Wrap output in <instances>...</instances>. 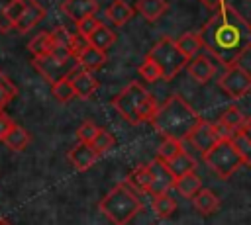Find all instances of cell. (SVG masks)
<instances>
[{
    "mask_svg": "<svg viewBox=\"0 0 251 225\" xmlns=\"http://www.w3.org/2000/svg\"><path fill=\"white\" fill-rule=\"evenodd\" d=\"M192 203L196 207V211H200L202 215H212L218 207H220V198L210 190V188H202L194 198Z\"/></svg>",
    "mask_w": 251,
    "mask_h": 225,
    "instance_id": "obj_18",
    "label": "cell"
},
{
    "mask_svg": "<svg viewBox=\"0 0 251 225\" xmlns=\"http://www.w3.org/2000/svg\"><path fill=\"white\" fill-rule=\"evenodd\" d=\"M112 106L131 125L151 121L159 108L155 98L147 92V88L141 82H129L124 90H120L114 96Z\"/></svg>",
    "mask_w": 251,
    "mask_h": 225,
    "instance_id": "obj_3",
    "label": "cell"
},
{
    "mask_svg": "<svg viewBox=\"0 0 251 225\" xmlns=\"http://www.w3.org/2000/svg\"><path fill=\"white\" fill-rule=\"evenodd\" d=\"M14 125H16L14 119H12L8 113H4V110H2V112H0V141H4V139L8 137V133L12 131Z\"/></svg>",
    "mask_w": 251,
    "mask_h": 225,
    "instance_id": "obj_41",
    "label": "cell"
},
{
    "mask_svg": "<svg viewBox=\"0 0 251 225\" xmlns=\"http://www.w3.org/2000/svg\"><path fill=\"white\" fill-rule=\"evenodd\" d=\"M100 23H102V22H98L96 16H90V18H84L82 22H78V23H76V29H78L80 35L90 37V35L96 31V27H98Z\"/></svg>",
    "mask_w": 251,
    "mask_h": 225,
    "instance_id": "obj_37",
    "label": "cell"
},
{
    "mask_svg": "<svg viewBox=\"0 0 251 225\" xmlns=\"http://www.w3.org/2000/svg\"><path fill=\"white\" fill-rule=\"evenodd\" d=\"M88 41H90V45L92 47H96V49H100V51H108L112 45H114V41H116V33L108 27V25H104V23H100L98 27H96V31L88 37Z\"/></svg>",
    "mask_w": 251,
    "mask_h": 225,
    "instance_id": "obj_22",
    "label": "cell"
},
{
    "mask_svg": "<svg viewBox=\"0 0 251 225\" xmlns=\"http://www.w3.org/2000/svg\"><path fill=\"white\" fill-rule=\"evenodd\" d=\"M176 47H178V51H180L186 59L192 61V59L198 55L200 47H202V39H200L198 33H182V35L176 39Z\"/></svg>",
    "mask_w": 251,
    "mask_h": 225,
    "instance_id": "obj_23",
    "label": "cell"
},
{
    "mask_svg": "<svg viewBox=\"0 0 251 225\" xmlns=\"http://www.w3.org/2000/svg\"><path fill=\"white\" fill-rule=\"evenodd\" d=\"M202 160L206 166L220 178H229L239 166H243V160L239 153L235 151L231 139H220L208 153L202 155Z\"/></svg>",
    "mask_w": 251,
    "mask_h": 225,
    "instance_id": "obj_6",
    "label": "cell"
},
{
    "mask_svg": "<svg viewBox=\"0 0 251 225\" xmlns=\"http://www.w3.org/2000/svg\"><path fill=\"white\" fill-rule=\"evenodd\" d=\"M175 188H176V192H178L182 198L192 200V198L202 190V180H200V176H198L196 172H190V174H186V176L176 178Z\"/></svg>",
    "mask_w": 251,
    "mask_h": 225,
    "instance_id": "obj_20",
    "label": "cell"
},
{
    "mask_svg": "<svg viewBox=\"0 0 251 225\" xmlns=\"http://www.w3.org/2000/svg\"><path fill=\"white\" fill-rule=\"evenodd\" d=\"M126 182H127L129 186L137 188L139 192H149V186H151V172H149V166H147V164L135 166V168L129 172V176H127Z\"/></svg>",
    "mask_w": 251,
    "mask_h": 225,
    "instance_id": "obj_26",
    "label": "cell"
},
{
    "mask_svg": "<svg viewBox=\"0 0 251 225\" xmlns=\"http://www.w3.org/2000/svg\"><path fill=\"white\" fill-rule=\"evenodd\" d=\"M45 18V8L41 4H37L35 0H27V6L24 10V14L20 16V20L14 23V27L20 33H27L33 25H37L41 20Z\"/></svg>",
    "mask_w": 251,
    "mask_h": 225,
    "instance_id": "obj_14",
    "label": "cell"
},
{
    "mask_svg": "<svg viewBox=\"0 0 251 225\" xmlns=\"http://www.w3.org/2000/svg\"><path fill=\"white\" fill-rule=\"evenodd\" d=\"M98 207L114 225H127L143 209V202L127 182H120L100 200Z\"/></svg>",
    "mask_w": 251,
    "mask_h": 225,
    "instance_id": "obj_4",
    "label": "cell"
},
{
    "mask_svg": "<svg viewBox=\"0 0 251 225\" xmlns=\"http://www.w3.org/2000/svg\"><path fill=\"white\" fill-rule=\"evenodd\" d=\"M182 151H184V149H182V141L167 137V139L161 141V145H159V149H157V158L163 160V162H171V160H173L175 157H178Z\"/></svg>",
    "mask_w": 251,
    "mask_h": 225,
    "instance_id": "obj_27",
    "label": "cell"
},
{
    "mask_svg": "<svg viewBox=\"0 0 251 225\" xmlns=\"http://www.w3.org/2000/svg\"><path fill=\"white\" fill-rule=\"evenodd\" d=\"M188 74H190L196 82L206 84V82H210V80L214 78V74H216V67H214V63H212L208 57H204V55H196V57L188 63Z\"/></svg>",
    "mask_w": 251,
    "mask_h": 225,
    "instance_id": "obj_15",
    "label": "cell"
},
{
    "mask_svg": "<svg viewBox=\"0 0 251 225\" xmlns=\"http://www.w3.org/2000/svg\"><path fill=\"white\" fill-rule=\"evenodd\" d=\"M206 47L222 65L233 67L251 49V23L229 4H222L198 31Z\"/></svg>",
    "mask_w": 251,
    "mask_h": 225,
    "instance_id": "obj_1",
    "label": "cell"
},
{
    "mask_svg": "<svg viewBox=\"0 0 251 225\" xmlns=\"http://www.w3.org/2000/svg\"><path fill=\"white\" fill-rule=\"evenodd\" d=\"M245 121V115L241 113V110L239 108H235V106H229L222 115H220V123L222 125H226L229 131H237L239 127H241V123Z\"/></svg>",
    "mask_w": 251,
    "mask_h": 225,
    "instance_id": "obj_30",
    "label": "cell"
},
{
    "mask_svg": "<svg viewBox=\"0 0 251 225\" xmlns=\"http://www.w3.org/2000/svg\"><path fill=\"white\" fill-rule=\"evenodd\" d=\"M167 166H169V170H171V174L175 178H180V176H186V174L194 172L196 162H194V158L186 151H182L178 157H175L171 162H167Z\"/></svg>",
    "mask_w": 251,
    "mask_h": 225,
    "instance_id": "obj_21",
    "label": "cell"
},
{
    "mask_svg": "<svg viewBox=\"0 0 251 225\" xmlns=\"http://www.w3.org/2000/svg\"><path fill=\"white\" fill-rule=\"evenodd\" d=\"M167 0H137L135 10L147 20V22H157L165 12H167Z\"/></svg>",
    "mask_w": 251,
    "mask_h": 225,
    "instance_id": "obj_19",
    "label": "cell"
},
{
    "mask_svg": "<svg viewBox=\"0 0 251 225\" xmlns=\"http://www.w3.org/2000/svg\"><path fill=\"white\" fill-rule=\"evenodd\" d=\"M149 166V172H151V186H149V194L153 198L157 196H163V194H169V190L175 186L176 178L171 174L167 162L159 160L157 157L147 164Z\"/></svg>",
    "mask_w": 251,
    "mask_h": 225,
    "instance_id": "obj_9",
    "label": "cell"
},
{
    "mask_svg": "<svg viewBox=\"0 0 251 225\" xmlns=\"http://www.w3.org/2000/svg\"><path fill=\"white\" fill-rule=\"evenodd\" d=\"M86 47H90V41H88V37H84V35H80L78 31L76 33H73V37H71V45H69V49H71V53L75 55V57H78Z\"/></svg>",
    "mask_w": 251,
    "mask_h": 225,
    "instance_id": "obj_38",
    "label": "cell"
},
{
    "mask_svg": "<svg viewBox=\"0 0 251 225\" xmlns=\"http://www.w3.org/2000/svg\"><path fill=\"white\" fill-rule=\"evenodd\" d=\"M188 141L204 155V153H208L218 141H220V137H218V133H216V129H214V123H208V121H200L196 127H194V131L188 135Z\"/></svg>",
    "mask_w": 251,
    "mask_h": 225,
    "instance_id": "obj_10",
    "label": "cell"
},
{
    "mask_svg": "<svg viewBox=\"0 0 251 225\" xmlns=\"http://www.w3.org/2000/svg\"><path fill=\"white\" fill-rule=\"evenodd\" d=\"M0 225H10V221H8V219H4V217H0Z\"/></svg>",
    "mask_w": 251,
    "mask_h": 225,
    "instance_id": "obj_44",
    "label": "cell"
},
{
    "mask_svg": "<svg viewBox=\"0 0 251 225\" xmlns=\"http://www.w3.org/2000/svg\"><path fill=\"white\" fill-rule=\"evenodd\" d=\"M29 141H31V137H29V133L22 127V125H14L12 127V131L8 133V137L4 139V143H6V147L10 149V151H16V153H20V151H24L27 145H29Z\"/></svg>",
    "mask_w": 251,
    "mask_h": 225,
    "instance_id": "obj_24",
    "label": "cell"
},
{
    "mask_svg": "<svg viewBox=\"0 0 251 225\" xmlns=\"http://www.w3.org/2000/svg\"><path fill=\"white\" fill-rule=\"evenodd\" d=\"M100 158V155L92 149V145L90 143H76L71 151H69V160H71V164L78 170V172H84V170H88L90 166H94V162Z\"/></svg>",
    "mask_w": 251,
    "mask_h": 225,
    "instance_id": "obj_11",
    "label": "cell"
},
{
    "mask_svg": "<svg viewBox=\"0 0 251 225\" xmlns=\"http://www.w3.org/2000/svg\"><path fill=\"white\" fill-rule=\"evenodd\" d=\"M51 92H53L55 100H59L61 104H67L69 100H73V98L76 96V94H75V88H73V84H71L69 78H63V80L51 84Z\"/></svg>",
    "mask_w": 251,
    "mask_h": 225,
    "instance_id": "obj_32",
    "label": "cell"
},
{
    "mask_svg": "<svg viewBox=\"0 0 251 225\" xmlns=\"http://www.w3.org/2000/svg\"><path fill=\"white\" fill-rule=\"evenodd\" d=\"M200 121L202 119L198 112L180 94H173L157 108L151 119V125L155 127L157 133L163 135V139L171 137V139L184 141Z\"/></svg>",
    "mask_w": 251,
    "mask_h": 225,
    "instance_id": "obj_2",
    "label": "cell"
},
{
    "mask_svg": "<svg viewBox=\"0 0 251 225\" xmlns=\"http://www.w3.org/2000/svg\"><path fill=\"white\" fill-rule=\"evenodd\" d=\"M49 33H51V39H53V47H67V49H69L73 33H69L67 27L57 25V27H55L53 31H49Z\"/></svg>",
    "mask_w": 251,
    "mask_h": 225,
    "instance_id": "obj_36",
    "label": "cell"
},
{
    "mask_svg": "<svg viewBox=\"0 0 251 225\" xmlns=\"http://www.w3.org/2000/svg\"><path fill=\"white\" fill-rule=\"evenodd\" d=\"M98 131H100V127H98L94 121L86 119V121H82V123L78 125V129H76V139H78L80 143H92L94 137L98 135Z\"/></svg>",
    "mask_w": 251,
    "mask_h": 225,
    "instance_id": "obj_34",
    "label": "cell"
},
{
    "mask_svg": "<svg viewBox=\"0 0 251 225\" xmlns=\"http://www.w3.org/2000/svg\"><path fill=\"white\" fill-rule=\"evenodd\" d=\"M218 86L231 98H243L251 92V72L239 65L227 67V70L220 76Z\"/></svg>",
    "mask_w": 251,
    "mask_h": 225,
    "instance_id": "obj_8",
    "label": "cell"
},
{
    "mask_svg": "<svg viewBox=\"0 0 251 225\" xmlns=\"http://www.w3.org/2000/svg\"><path fill=\"white\" fill-rule=\"evenodd\" d=\"M137 72H139V74H141V78H143V80H147V82H155V80L163 78V76H161L159 67H157L151 59H147V57H145V61L141 63V67L137 68Z\"/></svg>",
    "mask_w": 251,
    "mask_h": 225,
    "instance_id": "obj_35",
    "label": "cell"
},
{
    "mask_svg": "<svg viewBox=\"0 0 251 225\" xmlns=\"http://www.w3.org/2000/svg\"><path fill=\"white\" fill-rule=\"evenodd\" d=\"M16 94H18L16 84L12 82V78L4 70H0V112L16 98Z\"/></svg>",
    "mask_w": 251,
    "mask_h": 225,
    "instance_id": "obj_29",
    "label": "cell"
},
{
    "mask_svg": "<svg viewBox=\"0 0 251 225\" xmlns=\"http://www.w3.org/2000/svg\"><path fill=\"white\" fill-rule=\"evenodd\" d=\"M61 10L73 20V22H82L84 18L96 16L98 12V2L96 0H65L61 4Z\"/></svg>",
    "mask_w": 251,
    "mask_h": 225,
    "instance_id": "obj_12",
    "label": "cell"
},
{
    "mask_svg": "<svg viewBox=\"0 0 251 225\" xmlns=\"http://www.w3.org/2000/svg\"><path fill=\"white\" fill-rule=\"evenodd\" d=\"M14 0H0V31L6 33L14 27V23L8 20V8L12 6Z\"/></svg>",
    "mask_w": 251,
    "mask_h": 225,
    "instance_id": "obj_39",
    "label": "cell"
},
{
    "mask_svg": "<svg viewBox=\"0 0 251 225\" xmlns=\"http://www.w3.org/2000/svg\"><path fill=\"white\" fill-rule=\"evenodd\" d=\"M231 143H233L235 151L239 153L243 164H251V139H247L245 135H241V133L235 131L231 135Z\"/></svg>",
    "mask_w": 251,
    "mask_h": 225,
    "instance_id": "obj_33",
    "label": "cell"
},
{
    "mask_svg": "<svg viewBox=\"0 0 251 225\" xmlns=\"http://www.w3.org/2000/svg\"><path fill=\"white\" fill-rule=\"evenodd\" d=\"M206 8H210V10H218L222 4H226V0H200Z\"/></svg>",
    "mask_w": 251,
    "mask_h": 225,
    "instance_id": "obj_43",
    "label": "cell"
},
{
    "mask_svg": "<svg viewBox=\"0 0 251 225\" xmlns=\"http://www.w3.org/2000/svg\"><path fill=\"white\" fill-rule=\"evenodd\" d=\"M33 67L41 72V76L45 80L55 84L63 78H69L78 68V63H76V57L57 59L55 55H45V57H33Z\"/></svg>",
    "mask_w": 251,
    "mask_h": 225,
    "instance_id": "obj_7",
    "label": "cell"
},
{
    "mask_svg": "<svg viewBox=\"0 0 251 225\" xmlns=\"http://www.w3.org/2000/svg\"><path fill=\"white\" fill-rule=\"evenodd\" d=\"M69 80H71V84L75 88V94L78 98H82V100L90 98L96 92V88H98V80L92 76V72L90 70H84L80 67L69 76Z\"/></svg>",
    "mask_w": 251,
    "mask_h": 225,
    "instance_id": "obj_13",
    "label": "cell"
},
{
    "mask_svg": "<svg viewBox=\"0 0 251 225\" xmlns=\"http://www.w3.org/2000/svg\"><path fill=\"white\" fill-rule=\"evenodd\" d=\"M135 14V8H131L127 2L124 0H114L108 8H106V18L114 23V25H126V22H129Z\"/></svg>",
    "mask_w": 251,
    "mask_h": 225,
    "instance_id": "obj_16",
    "label": "cell"
},
{
    "mask_svg": "<svg viewBox=\"0 0 251 225\" xmlns=\"http://www.w3.org/2000/svg\"><path fill=\"white\" fill-rule=\"evenodd\" d=\"M176 209V202L173 196L169 194H163V196H157L153 198V211L159 219H169Z\"/></svg>",
    "mask_w": 251,
    "mask_h": 225,
    "instance_id": "obj_28",
    "label": "cell"
},
{
    "mask_svg": "<svg viewBox=\"0 0 251 225\" xmlns=\"http://www.w3.org/2000/svg\"><path fill=\"white\" fill-rule=\"evenodd\" d=\"M25 6H27V0H14L12 6L8 8V20H10L12 23H16V22L20 20V16L24 14Z\"/></svg>",
    "mask_w": 251,
    "mask_h": 225,
    "instance_id": "obj_40",
    "label": "cell"
},
{
    "mask_svg": "<svg viewBox=\"0 0 251 225\" xmlns=\"http://www.w3.org/2000/svg\"><path fill=\"white\" fill-rule=\"evenodd\" d=\"M90 145H92V149H94L98 155H106V153H110V151L114 149V145H116V137H114L110 131L100 129L98 135L94 137V141H92Z\"/></svg>",
    "mask_w": 251,
    "mask_h": 225,
    "instance_id": "obj_31",
    "label": "cell"
},
{
    "mask_svg": "<svg viewBox=\"0 0 251 225\" xmlns=\"http://www.w3.org/2000/svg\"><path fill=\"white\" fill-rule=\"evenodd\" d=\"M106 53L104 51H100V49H96V47H86L78 57H76V63H78V67L80 68H84V70H98L104 63H106Z\"/></svg>",
    "mask_w": 251,
    "mask_h": 225,
    "instance_id": "obj_17",
    "label": "cell"
},
{
    "mask_svg": "<svg viewBox=\"0 0 251 225\" xmlns=\"http://www.w3.org/2000/svg\"><path fill=\"white\" fill-rule=\"evenodd\" d=\"M147 59H151L159 67L165 80H173L188 65V59L178 51L176 39L173 37H161L147 53Z\"/></svg>",
    "mask_w": 251,
    "mask_h": 225,
    "instance_id": "obj_5",
    "label": "cell"
},
{
    "mask_svg": "<svg viewBox=\"0 0 251 225\" xmlns=\"http://www.w3.org/2000/svg\"><path fill=\"white\" fill-rule=\"evenodd\" d=\"M237 133L245 135L247 139H251V117H245V121L241 123V127L237 129Z\"/></svg>",
    "mask_w": 251,
    "mask_h": 225,
    "instance_id": "obj_42",
    "label": "cell"
},
{
    "mask_svg": "<svg viewBox=\"0 0 251 225\" xmlns=\"http://www.w3.org/2000/svg\"><path fill=\"white\" fill-rule=\"evenodd\" d=\"M27 49L33 57H45L53 51V39H51V33L49 31H39L29 43H27Z\"/></svg>",
    "mask_w": 251,
    "mask_h": 225,
    "instance_id": "obj_25",
    "label": "cell"
}]
</instances>
